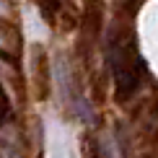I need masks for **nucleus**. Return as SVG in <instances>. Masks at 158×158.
<instances>
[{"instance_id":"1","label":"nucleus","mask_w":158,"mask_h":158,"mask_svg":"<svg viewBox=\"0 0 158 158\" xmlns=\"http://www.w3.org/2000/svg\"><path fill=\"white\" fill-rule=\"evenodd\" d=\"M109 62L117 83V98L127 101L140 88V52L132 29H122V26L114 29L109 42Z\"/></svg>"},{"instance_id":"2","label":"nucleus","mask_w":158,"mask_h":158,"mask_svg":"<svg viewBox=\"0 0 158 158\" xmlns=\"http://www.w3.org/2000/svg\"><path fill=\"white\" fill-rule=\"evenodd\" d=\"M21 49H23V42H21L18 26L5 21V18H0V57L8 60V62H18Z\"/></svg>"},{"instance_id":"3","label":"nucleus","mask_w":158,"mask_h":158,"mask_svg":"<svg viewBox=\"0 0 158 158\" xmlns=\"http://www.w3.org/2000/svg\"><path fill=\"white\" fill-rule=\"evenodd\" d=\"M5 111H8V101H5V94L0 91V117H3Z\"/></svg>"}]
</instances>
